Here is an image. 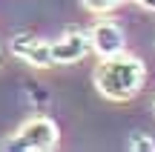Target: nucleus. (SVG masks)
Here are the masks:
<instances>
[{
    "instance_id": "nucleus-8",
    "label": "nucleus",
    "mask_w": 155,
    "mask_h": 152,
    "mask_svg": "<svg viewBox=\"0 0 155 152\" xmlns=\"http://www.w3.org/2000/svg\"><path fill=\"white\" fill-rule=\"evenodd\" d=\"M132 3H138V6H144V9L155 11V0H132Z\"/></svg>"
},
{
    "instance_id": "nucleus-6",
    "label": "nucleus",
    "mask_w": 155,
    "mask_h": 152,
    "mask_svg": "<svg viewBox=\"0 0 155 152\" xmlns=\"http://www.w3.org/2000/svg\"><path fill=\"white\" fill-rule=\"evenodd\" d=\"M124 0H83V9L92 11V15H109L121 6Z\"/></svg>"
},
{
    "instance_id": "nucleus-7",
    "label": "nucleus",
    "mask_w": 155,
    "mask_h": 152,
    "mask_svg": "<svg viewBox=\"0 0 155 152\" xmlns=\"http://www.w3.org/2000/svg\"><path fill=\"white\" fill-rule=\"evenodd\" d=\"M127 147L132 149V152H155V138L147 135V132H135V135L129 138Z\"/></svg>"
},
{
    "instance_id": "nucleus-1",
    "label": "nucleus",
    "mask_w": 155,
    "mask_h": 152,
    "mask_svg": "<svg viewBox=\"0 0 155 152\" xmlns=\"http://www.w3.org/2000/svg\"><path fill=\"white\" fill-rule=\"evenodd\" d=\"M92 80H95V89L106 101L124 103V101H132L141 92V86L147 80V66L141 57L121 52V55H112V57H101Z\"/></svg>"
},
{
    "instance_id": "nucleus-9",
    "label": "nucleus",
    "mask_w": 155,
    "mask_h": 152,
    "mask_svg": "<svg viewBox=\"0 0 155 152\" xmlns=\"http://www.w3.org/2000/svg\"><path fill=\"white\" fill-rule=\"evenodd\" d=\"M0 66H3V49H0Z\"/></svg>"
},
{
    "instance_id": "nucleus-3",
    "label": "nucleus",
    "mask_w": 155,
    "mask_h": 152,
    "mask_svg": "<svg viewBox=\"0 0 155 152\" xmlns=\"http://www.w3.org/2000/svg\"><path fill=\"white\" fill-rule=\"evenodd\" d=\"M9 49L17 60H23L26 66H35V69H49L55 66V57H52V40H43L38 34H29V32H20L9 40Z\"/></svg>"
},
{
    "instance_id": "nucleus-2",
    "label": "nucleus",
    "mask_w": 155,
    "mask_h": 152,
    "mask_svg": "<svg viewBox=\"0 0 155 152\" xmlns=\"http://www.w3.org/2000/svg\"><path fill=\"white\" fill-rule=\"evenodd\" d=\"M61 141V129L49 115H35L29 118L9 141H3V149L9 152H49Z\"/></svg>"
},
{
    "instance_id": "nucleus-4",
    "label": "nucleus",
    "mask_w": 155,
    "mask_h": 152,
    "mask_svg": "<svg viewBox=\"0 0 155 152\" xmlns=\"http://www.w3.org/2000/svg\"><path fill=\"white\" fill-rule=\"evenodd\" d=\"M92 52V43H89V32H81V29H69L61 37L52 40V57H55V66H69V63H81L83 57Z\"/></svg>"
},
{
    "instance_id": "nucleus-5",
    "label": "nucleus",
    "mask_w": 155,
    "mask_h": 152,
    "mask_svg": "<svg viewBox=\"0 0 155 152\" xmlns=\"http://www.w3.org/2000/svg\"><path fill=\"white\" fill-rule=\"evenodd\" d=\"M89 43L98 57H112L127 49V34L115 20H98L89 32Z\"/></svg>"
}]
</instances>
